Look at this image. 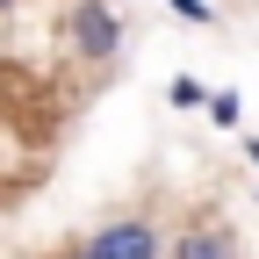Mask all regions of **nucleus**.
<instances>
[{
  "label": "nucleus",
  "instance_id": "obj_1",
  "mask_svg": "<svg viewBox=\"0 0 259 259\" xmlns=\"http://www.w3.org/2000/svg\"><path fill=\"white\" fill-rule=\"evenodd\" d=\"M72 51L87 58V65H108L115 51H122V15H115V0H72Z\"/></svg>",
  "mask_w": 259,
  "mask_h": 259
},
{
  "label": "nucleus",
  "instance_id": "obj_2",
  "mask_svg": "<svg viewBox=\"0 0 259 259\" xmlns=\"http://www.w3.org/2000/svg\"><path fill=\"white\" fill-rule=\"evenodd\" d=\"M79 252H87V259H158V231H151L144 216H115V223H101Z\"/></svg>",
  "mask_w": 259,
  "mask_h": 259
},
{
  "label": "nucleus",
  "instance_id": "obj_3",
  "mask_svg": "<svg viewBox=\"0 0 259 259\" xmlns=\"http://www.w3.org/2000/svg\"><path fill=\"white\" fill-rule=\"evenodd\" d=\"M173 259H238V238L223 223H194V231L173 238Z\"/></svg>",
  "mask_w": 259,
  "mask_h": 259
},
{
  "label": "nucleus",
  "instance_id": "obj_4",
  "mask_svg": "<svg viewBox=\"0 0 259 259\" xmlns=\"http://www.w3.org/2000/svg\"><path fill=\"white\" fill-rule=\"evenodd\" d=\"M209 122H216V130H238V122H245V101H238L231 87H223V94H209Z\"/></svg>",
  "mask_w": 259,
  "mask_h": 259
},
{
  "label": "nucleus",
  "instance_id": "obj_5",
  "mask_svg": "<svg viewBox=\"0 0 259 259\" xmlns=\"http://www.w3.org/2000/svg\"><path fill=\"white\" fill-rule=\"evenodd\" d=\"M166 101H173V108H209V94H202V79H187V72H180V79L166 87Z\"/></svg>",
  "mask_w": 259,
  "mask_h": 259
},
{
  "label": "nucleus",
  "instance_id": "obj_6",
  "mask_svg": "<svg viewBox=\"0 0 259 259\" xmlns=\"http://www.w3.org/2000/svg\"><path fill=\"white\" fill-rule=\"evenodd\" d=\"M166 8H173L180 22H194V29H209V22H216V8H209V0H166Z\"/></svg>",
  "mask_w": 259,
  "mask_h": 259
},
{
  "label": "nucleus",
  "instance_id": "obj_7",
  "mask_svg": "<svg viewBox=\"0 0 259 259\" xmlns=\"http://www.w3.org/2000/svg\"><path fill=\"white\" fill-rule=\"evenodd\" d=\"M245 158H252V166H259V137H245Z\"/></svg>",
  "mask_w": 259,
  "mask_h": 259
},
{
  "label": "nucleus",
  "instance_id": "obj_8",
  "mask_svg": "<svg viewBox=\"0 0 259 259\" xmlns=\"http://www.w3.org/2000/svg\"><path fill=\"white\" fill-rule=\"evenodd\" d=\"M8 8H22V0H0V15H8Z\"/></svg>",
  "mask_w": 259,
  "mask_h": 259
},
{
  "label": "nucleus",
  "instance_id": "obj_9",
  "mask_svg": "<svg viewBox=\"0 0 259 259\" xmlns=\"http://www.w3.org/2000/svg\"><path fill=\"white\" fill-rule=\"evenodd\" d=\"M72 259H87V252H72Z\"/></svg>",
  "mask_w": 259,
  "mask_h": 259
}]
</instances>
